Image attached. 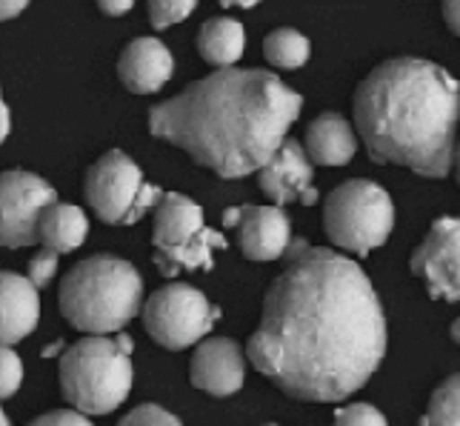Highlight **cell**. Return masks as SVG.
Segmentation results:
<instances>
[{"mask_svg":"<svg viewBox=\"0 0 460 426\" xmlns=\"http://www.w3.org/2000/svg\"><path fill=\"white\" fill-rule=\"evenodd\" d=\"M98 9L103 14H126L132 9V0H101Z\"/></svg>","mask_w":460,"mask_h":426,"instance_id":"obj_29","label":"cell"},{"mask_svg":"<svg viewBox=\"0 0 460 426\" xmlns=\"http://www.w3.org/2000/svg\"><path fill=\"white\" fill-rule=\"evenodd\" d=\"M89 232V220L81 207L75 203H55V207L46 209L40 220V241L43 249H52L58 255L63 252H75L86 241Z\"/></svg>","mask_w":460,"mask_h":426,"instance_id":"obj_19","label":"cell"},{"mask_svg":"<svg viewBox=\"0 0 460 426\" xmlns=\"http://www.w3.org/2000/svg\"><path fill=\"white\" fill-rule=\"evenodd\" d=\"M0 426H12V421H9V418L4 415V418H0Z\"/></svg>","mask_w":460,"mask_h":426,"instance_id":"obj_36","label":"cell"},{"mask_svg":"<svg viewBox=\"0 0 460 426\" xmlns=\"http://www.w3.org/2000/svg\"><path fill=\"white\" fill-rule=\"evenodd\" d=\"M304 98L261 69H217L149 112V132L220 178L261 172L287 144Z\"/></svg>","mask_w":460,"mask_h":426,"instance_id":"obj_2","label":"cell"},{"mask_svg":"<svg viewBox=\"0 0 460 426\" xmlns=\"http://www.w3.org/2000/svg\"><path fill=\"white\" fill-rule=\"evenodd\" d=\"M455 166H457V181H460V144H457V161H455Z\"/></svg>","mask_w":460,"mask_h":426,"instance_id":"obj_35","label":"cell"},{"mask_svg":"<svg viewBox=\"0 0 460 426\" xmlns=\"http://www.w3.org/2000/svg\"><path fill=\"white\" fill-rule=\"evenodd\" d=\"M23 381V364L18 352L12 350V346H4V355H0V395L4 398H12L14 392H18Z\"/></svg>","mask_w":460,"mask_h":426,"instance_id":"obj_25","label":"cell"},{"mask_svg":"<svg viewBox=\"0 0 460 426\" xmlns=\"http://www.w3.org/2000/svg\"><path fill=\"white\" fill-rule=\"evenodd\" d=\"M323 226L332 244L367 255L386 244L394 226V207L386 189L372 181H346L332 189L323 207Z\"/></svg>","mask_w":460,"mask_h":426,"instance_id":"obj_6","label":"cell"},{"mask_svg":"<svg viewBox=\"0 0 460 426\" xmlns=\"http://www.w3.org/2000/svg\"><path fill=\"white\" fill-rule=\"evenodd\" d=\"M289 217L280 207L246 203L241 209V249L249 261H278L289 252Z\"/></svg>","mask_w":460,"mask_h":426,"instance_id":"obj_14","label":"cell"},{"mask_svg":"<svg viewBox=\"0 0 460 426\" xmlns=\"http://www.w3.org/2000/svg\"><path fill=\"white\" fill-rule=\"evenodd\" d=\"M443 18H447V23L455 35H460V0H452V4L443 6Z\"/></svg>","mask_w":460,"mask_h":426,"instance_id":"obj_28","label":"cell"},{"mask_svg":"<svg viewBox=\"0 0 460 426\" xmlns=\"http://www.w3.org/2000/svg\"><path fill=\"white\" fill-rule=\"evenodd\" d=\"M144 189V172L120 149L106 152L86 175V200L103 224L132 226V215Z\"/></svg>","mask_w":460,"mask_h":426,"instance_id":"obj_9","label":"cell"},{"mask_svg":"<svg viewBox=\"0 0 460 426\" xmlns=\"http://www.w3.org/2000/svg\"><path fill=\"white\" fill-rule=\"evenodd\" d=\"M266 426H275V423H266Z\"/></svg>","mask_w":460,"mask_h":426,"instance_id":"obj_37","label":"cell"},{"mask_svg":"<svg viewBox=\"0 0 460 426\" xmlns=\"http://www.w3.org/2000/svg\"><path fill=\"white\" fill-rule=\"evenodd\" d=\"M118 426H183V423L172 413H166L164 406L144 404V406L132 409V413H126Z\"/></svg>","mask_w":460,"mask_h":426,"instance_id":"obj_23","label":"cell"},{"mask_svg":"<svg viewBox=\"0 0 460 426\" xmlns=\"http://www.w3.org/2000/svg\"><path fill=\"white\" fill-rule=\"evenodd\" d=\"M243 43H246L243 26L232 18H224V14L203 21L198 31V52L212 67H224V69L234 67L243 55Z\"/></svg>","mask_w":460,"mask_h":426,"instance_id":"obj_18","label":"cell"},{"mask_svg":"<svg viewBox=\"0 0 460 426\" xmlns=\"http://www.w3.org/2000/svg\"><path fill=\"white\" fill-rule=\"evenodd\" d=\"M195 12L192 0H152L149 4V21L155 29H169L174 23H181L183 18Z\"/></svg>","mask_w":460,"mask_h":426,"instance_id":"obj_22","label":"cell"},{"mask_svg":"<svg viewBox=\"0 0 460 426\" xmlns=\"http://www.w3.org/2000/svg\"><path fill=\"white\" fill-rule=\"evenodd\" d=\"M452 338H455V343L460 346V318H457V321L452 324Z\"/></svg>","mask_w":460,"mask_h":426,"instance_id":"obj_33","label":"cell"},{"mask_svg":"<svg viewBox=\"0 0 460 426\" xmlns=\"http://www.w3.org/2000/svg\"><path fill=\"white\" fill-rule=\"evenodd\" d=\"M220 309L206 301V295L189 283H169L157 289L144 306V324L152 341L164 350H186L212 333Z\"/></svg>","mask_w":460,"mask_h":426,"instance_id":"obj_8","label":"cell"},{"mask_svg":"<svg viewBox=\"0 0 460 426\" xmlns=\"http://www.w3.org/2000/svg\"><path fill=\"white\" fill-rule=\"evenodd\" d=\"M58 195L52 183L31 175V172L12 169L0 178V241L9 249H21L40 241V220L46 209L55 207Z\"/></svg>","mask_w":460,"mask_h":426,"instance_id":"obj_10","label":"cell"},{"mask_svg":"<svg viewBox=\"0 0 460 426\" xmlns=\"http://www.w3.org/2000/svg\"><path fill=\"white\" fill-rule=\"evenodd\" d=\"M243 352L241 346L229 338H209L203 341L192 355V384L212 398L234 395L243 386Z\"/></svg>","mask_w":460,"mask_h":426,"instance_id":"obj_13","label":"cell"},{"mask_svg":"<svg viewBox=\"0 0 460 426\" xmlns=\"http://www.w3.org/2000/svg\"><path fill=\"white\" fill-rule=\"evenodd\" d=\"M460 84L432 60L392 58L355 92V132L375 164L443 178L457 161Z\"/></svg>","mask_w":460,"mask_h":426,"instance_id":"obj_3","label":"cell"},{"mask_svg":"<svg viewBox=\"0 0 460 426\" xmlns=\"http://www.w3.org/2000/svg\"><path fill=\"white\" fill-rule=\"evenodd\" d=\"M155 263L164 275L181 270H212V249H224L226 238L203 226V209L192 198L166 192L155 209Z\"/></svg>","mask_w":460,"mask_h":426,"instance_id":"obj_7","label":"cell"},{"mask_svg":"<svg viewBox=\"0 0 460 426\" xmlns=\"http://www.w3.org/2000/svg\"><path fill=\"white\" fill-rule=\"evenodd\" d=\"M306 155L312 164L321 166H343L352 161V155L358 149V132L355 126L338 112L317 115L306 126Z\"/></svg>","mask_w":460,"mask_h":426,"instance_id":"obj_17","label":"cell"},{"mask_svg":"<svg viewBox=\"0 0 460 426\" xmlns=\"http://www.w3.org/2000/svg\"><path fill=\"white\" fill-rule=\"evenodd\" d=\"M172 52L157 38H137L120 52L118 75L120 84L135 94H152L172 77Z\"/></svg>","mask_w":460,"mask_h":426,"instance_id":"obj_15","label":"cell"},{"mask_svg":"<svg viewBox=\"0 0 460 426\" xmlns=\"http://www.w3.org/2000/svg\"><path fill=\"white\" fill-rule=\"evenodd\" d=\"M249 360L297 401H343L386 355V318L358 263L323 246L292 244L266 292Z\"/></svg>","mask_w":460,"mask_h":426,"instance_id":"obj_1","label":"cell"},{"mask_svg":"<svg viewBox=\"0 0 460 426\" xmlns=\"http://www.w3.org/2000/svg\"><path fill=\"white\" fill-rule=\"evenodd\" d=\"M0 115H4V126H0V135H4V140L9 138V106L4 103L0 106Z\"/></svg>","mask_w":460,"mask_h":426,"instance_id":"obj_32","label":"cell"},{"mask_svg":"<svg viewBox=\"0 0 460 426\" xmlns=\"http://www.w3.org/2000/svg\"><path fill=\"white\" fill-rule=\"evenodd\" d=\"M420 426H460V372L449 375L429 398Z\"/></svg>","mask_w":460,"mask_h":426,"instance_id":"obj_21","label":"cell"},{"mask_svg":"<svg viewBox=\"0 0 460 426\" xmlns=\"http://www.w3.org/2000/svg\"><path fill=\"white\" fill-rule=\"evenodd\" d=\"M261 189L263 195L278 203V207H287V203H304L312 207L317 200V189H314V169L306 149L297 144V140H287L280 146V152L269 161L261 172Z\"/></svg>","mask_w":460,"mask_h":426,"instance_id":"obj_12","label":"cell"},{"mask_svg":"<svg viewBox=\"0 0 460 426\" xmlns=\"http://www.w3.org/2000/svg\"><path fill=\"white\" fill-rule=\"evenodd\" d=\"M132 338L118 341L89 335L72 343L60 358V389L77 413L109 415L129 398L132 389Z\"/></svg>","mask_w":460,"mask_h":426,"instance_id":"obj_5","label":"cell"},{"mask_svg":"<svg viewBox=\"0 0 460 426\" xmlns=\"http://www.w3.org/2000/svg\"><path fill=\"white\" fill-rule=\"evenodd\" d=\"M309 38L289 26L272 29L263 40V55L278 69H300L309 60Z\"/></svg>","mask_w":460,"mask_h":426,"instance_id":"obj_20","label":"cell"},{"mask_svg":"<svg viewBox=\"0 0 460 426\" xmlns=\"http://www.w3.org/2000/svg\"><path fill=\"white\" fill-rule=\"evenodd\" d=\"M55 270H58V252L40 249L38 255L29 261V280L40 289V287H46V283L52 280Z\"/></svg>","mask_w":460,"mask_h":426,"instance_id":"obj_26","label":"cell"},{"mask_svg":"<svg viewBox=\"0 0 460 426\" xmlns=\"http://www.w3.org/2000/svg\"><path fill=\"white\" fill-rule=\"evenodd\" d=\"M0 335H4V346H12L23 341L29 333H35L40 321V301H38V287L26 275L18 272H4L0 278Z\"/></svg>","mask_w":460,"mask_h":426,"instance_id":"obj_16","label":"cell"},{"mask_svg":"<svg viewBox=\"0 0 460 426\" xmlns=\"http://www.w3.org/2000/svg\"><path fill=\"white\" fill-rule=\"evenodd\" d=\"M335 426H389L384 413L375 409L372 404H349L338 409Z\"/></svg>","mask_w":460,"mask_h":426,"instance_id":"obj_24","label":"cell"},{"mask_svg":"<svg viewBox=\"0 0 460 426\" xmlns=\"http://www.w3.org/2000/svg\"><path fill=\"white\" fill-rule=\"evenodd\" d=\"M29 426H92L84 413H69V409H58V413H46L35 418Z\"/></svg>","mask_w":460,"mask_h":426,"instance_id":"obj_27","label":"cell"},{"mask_svg":"<svg viewBox=\"0 0 460 426\" xmlns=\"http://www.w3.org/2000/svg\"><path fill=\"white\" fill-rule=\"evenodd\" d=\"M26 9L23 0H4V6H0V14H4V21L14 18V14H21Z\"/></svg>","mask_w":460,"mask_h":426,"instance_id":"obj_30","label":"cell"},{"mask_svg":"<svg viewBox=\"0 0 460 426\" xmlns=\"http://www.w3.org/2000/svg\"><path fill=\"white\" fill-rule=\"evenodd\" d=\"M224 226H241V209H226Z\"/></svg>","mask_w":460,"mask_h":426,"instance_id":"obj_31","label":"cell"},{"mask_svg":"<svg viewBox=\"0 0 460 426\" xmlns=\"http://www.w3.org/2000/svg\"><path fill=\"white\" fill-rule=\"evenodd\" d=\"M60 312L89 335L120 333L144 304V278L129 261L86 258L60 280Z\"/></svg>","mask_w":460,"mask_h":426,"instance_id":"obj_4","label":"cell"},{"mask_svg":"<svg viewBox=\"0 0 460 426\" xmlns=\"http://www.w3.org/2000/svg\"><path fill=\"white\" fill-rule=\"evenodd\" d=\"M411 272L426 280L432 297L460 301V217H438L411 255Z\"/></svg>","mask_w":460,"mask_h":426,"instance_id":"obj_11","label":"cell"},{"mask_svg":"<svg viewBox=\"0 0 460 426\" xmlns=\"http://www.w3.org/2000/svg\"><path fill=\"white\" fill-rule=\"evenodd\" d=\"M58 352V343H52V346H46L43 350V358H49V355H55Z\"/></svg>","mask_w":460,"mask_h":426,"instance_id":"obj_34","label":"cell"}]
</instances>
